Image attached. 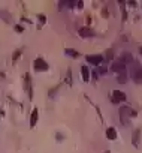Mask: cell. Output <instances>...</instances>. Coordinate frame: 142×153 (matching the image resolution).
<instances>
[{
  "label": "cell",
  "instance_id": "1",
  "mask_svg": "<svg viewBox=\"0 0 142 153\" xmlns=\"http://www.w3.org/2000/svg\"><path fill=\"white\" fill-rule=\"evenodd\" d=\"M130 113H132V110L129 108V107H121V108H120V119H121L123 125H127V123H129V119H130Z\"/></svg>",
  "mask_w": 142,
  "mask_h": 153
},
{
  "label": "cell",
  "instance_id": "2",
  "mask_svg": "<svg viewBox=\"0 0 142 153\" xmlns=\"http://www.w3.org/2000/svg\"><path fill=\"white\" fill-rule=\"evenodd\" d=\"M33 68H34V71H46L48 69V63L44 60V59H36L34 60V63H33Z\"/></svg>",
  "mask_w": 142,
  "mask_h": 153
},
{
  "label": "cell",
  "instance_id": "3",
  "mask_svg": "<svg viewBox=\"0 0 142 153\" xmlns=\"http://www.w3.org/2000/svg\"><path fill=\"white\" fill-rule=\"evenodd\" d=\"M111 69H112L114 72H118V74H121V72H124V71H126V63H124L123 60L114 62V63H112V66H111Z\"/></svg>",
  "mask_w": 142,
  "mask_h": 153
},
{
  "label": "cell",
  "instance_id": "4",
  "mask_svg": "<svg viewBox=\"0 0 142 153\" xmlns=\"http://www.w3.org/2000/svg\"><path fill=\"white\" fill-rule=\"evenodd\" d=\"M85 59H87L88 63H91V65H94V66H99L100 63L103 62V56H100V54H96V56H87Z\"/></svg>",
  "mask_w": 142,
  "mask_h": 153
},
{
  "label": "cell",
  "instance_id": "5",
  "mask_svg": "<svg viewBox=\"0 0 142 153\" xmlns=\"http://www.w3.org/2000/svg\"><path fill=\"white\" fill-rule=\"evenodd\" d=\"M78 33H79V36H82V38H93V36L96 35L94 30L88 29V27H82V29H79Z\"/></svg>",
  "mask_w": 142,
  "mask_h": 153
},
{
  "label": "cell",
  "instance_id": "6",
  "mask_svg": "<svg viewBox=\"0 0 142 153\" xmlns=\"http://www.w3.org/2000/svg\"><path fill=\"white\" fill-rule=\"evenodd\" d=\"M112 102H118V101H126L127 98H126V95L123 93V92H118V90H115L114 93H112Z\"/></svg>",
  "mask_w": 142,
  "mask_h": 153
},
{
  "label": "cell",
  "instance_id": "7",
  "mask_svg": "<svg viewBox=\"0 0 142 153\" xmlns=\"http://www.w3.org/2000/svg\"><path fill=\"white\" fill-rule=\"evenodd\" d=\"M25 89H27L29 96H30V99H32V98H33V92H32V84H30V75H25Z\"/></svg>",
  "mask_w": 142,
  "mask_h": 153
},
{
  "label": "cell",
  "instance_id": "8",
  "mask_svg": "<svg viewBox=\"0 0 142 153\" xmlns=\"http://www.w3.org/2000/svg\"><path fill=\"white\" fill-rule=\"evenodd\" d=\"M106 137L109 140H115V138H117V131H115L114 127H108V129H106Z\"/></svg>",
  "mask_w": 142,
  "mask_h": 153
},
{
  "label": "cell",
  "instance_id": "9",
  "mask_svg": "<svg viewBox=\"0 0 142 153\" xmlns=\"http://www.w3.org/2000/svg\"><path fill=\"white\" fill-rule=\"evenodd\" d=\"M36 122H37V110L34 108V111L32 113V116H30V126L33 127L36 125Z\"/></svg>",
  "mask_w": 142,
  "mask_h": 153
},
{
  "label": "cell",
  "instance_id": "10",
  "mask_svg": "<svg viewBox=\"0 0 142 153\" xmlns=\"http://www.w3.org/2000/svg\"><path fill=\"white\" fill-rule=\"evenodd\" d=\"M139 135H141V131L136 129L135 134H133V146L135 147H139Z\"/></svg>",
  "mask_w": 142,
  "mask_h": 153
},
{
  "label": "cell",
  "instance_id": "11",
  "mask_svg": "<svg viewBox=\"0 0 142 153\" xmlns=\"http://www.w3.org/2000/svg\"><path fill=\"white\" fill-rule=\"evenodd\" d=\"M121 60H123L124 63H132V62H133V57H132L130 53H124L123 57H121Z\"/></svg>",
  "mask_w": 142,
  "mask_h": 153
},
{
  "label": "cell",
  "instance_id": "12",
  "mask_svg": "<svg viewBox=\"0 0 142 153\" xmlns=\"http://www.w3.org/2000/svg\"><path fill=\"white\" fill-rule=\"evenodd\" d=\"M81 74H82V78H84V81H88V68L87 66H81Z\"/></svg>",
  "mask_w": 142,
  "mask_h": 153
},
{
  "label": "cell",
  "instance_id": "13",
  "mask_svg": "<svg viewBox=\"0 0 142 153\" xmlns=\"http://www.w3.org/2000/svg\"><path fill=\"white\" fill-rule=\"evenodd\" d=\"M126 81H127V72L124 71V72L118 74V83H126Z\"/></svg>",
  "mask_w": 142,
  "mask_h": 153
},
{
  "label": "cell",
  "instance_id": "14",
  "mask_svg": "<svg viewBox=\"0 0 142 153\" xmlns=\"http://www.w3.org/2000/svg\"><path fill=\"white\" fill-rule=\"evenodd\" d=\"M66 54L73 56V57H78V53H76V51H73V50H70V48H67V50H66Z\"/></svg>",
  "mask_w": 142,
  "mask_h": 153
},
{
  "label": "cell",
  "instance_id": "15",
  "mask_svg": "<svg viewBox=\"0 0 142 153\" xmlns=\"http://www.w3.org/2000/svg\"><path fill=\"white\" fill-rule=\"evenodd\" d=\"M21 53H22V50H18V51H17V53L14 54V57H12V60H14V62H15V60H17V59H18V57L21 56Z\"/></svg>",
  "mask_w": 142,
  "mask_h": 153
},
{
  "label": "cell",
  "instance_id": "16",
  "mask_svg": "<svg viewBox=\"0 0 142 153\" xmlns=\"http://www.w3.org/2000/svg\"><path fill=\"white\" fill-rule=\"evenodd\" d=\"M105 57H106V60H111L112 59V51L111 50L108 51V54H105Z\"/></svg>",
  "mask_w": 142,
  "mask_h": 153
},
{
  "label": "cell",
  "instance_id": "17",
  "mask_svg": "<svg viewBox=\"0 0 142 153\" xmlns=\"http://www.w3.org/2000/svg\"><path fill=\"white\" fill-rule=\"evenodd\" d=\"M39 21L44 24V23H45V17H44V15H39Z\"/></svg>",
  "mask_w": 142,
  "mask_h": 153
},
{
  "label": "cell",
  "instance_id": "18",
  "mask_svg": "<svg viewBox=\"0 0 142 153\" xmlns=\"http://www.w3.org/2000/svg\"><path fill=\"white\" fill-rule=\"evenodd\" d=\"M17 32H22V27H21V25H17Z\"/></svg>",
  "mask_w": 142,
  "mask_h": 153
},
{
  "label": "cell",
  "instance_id": "19",
  "mask_svg": "<svg viewBox=\"0 0 142 153\" xmlns=\"http://www.w3.org/2000/svg\"><path fill=\"white\" fill-rule=\"evenodd\" d=\"M139 51H141V54H142V48H141V50H139Z\"/></svg>",
  "mask_w": 142,
  "mask_h": 153
},
{
  "label": "cell",
  "instance_id": "20",
  "mask_svg": "<svg viewBox=\"0 0 142 153\" xmlns=\"http://www.w3.org/2000/svg\"><path fill=\"white\" fill-rule=\"evenodd\" d=\"M106 153H109V152H106Z\"/></svg>",
  "mask_w": 142,
  "mask_h": 153
}]
</instances>
